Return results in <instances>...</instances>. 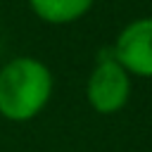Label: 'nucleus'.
<instances>
[{
    "label": "nucleus",
    "instance_id": "obj_1",
    "mask_svg": "<svg viewBox=\"0 0 152 152\" xmlns=\"http://www.w3.org/2000/svg\"><path fill=\"white\" fill-rule=\"evenodd\" d=\"M55 93V74L40 57L17 55L0 66V116L28 124L45 112Z\"/></svg>",
    "mask_w": 152,
    "mask_h": 152
},
{
    "label": "nucleus",
    "instance_id": "obj_2",
    "mask_svg": "<svg viewBox=\"0 0 152 152\" xmlns=\"http://www.w3.org/2000/svg\"><path fill=\"white\" fill-rule=\"evenodd\" d=\"M131 93H133V76L112 57V52L107 55L102 52L93 64L83 86L88 107L102 116H112L128 104Z\"/></svg>",
    "mask_w": 152,
    "mask_h": 152
},
{
    "label": "nucleus",
    "instance_id": "obj_3",
    "mask_svg": "<svg viewBox=\"0 0 152 152\" xmlns=\"http://www.w3.org/2000/svg\"><path fill=\"white\" fill-rule=\"evenodd\" d=\"M109 52L133 78H152V17L124 24Z\"/></svg>",
    "mask_w": 152,
    "mask_h": 152
},
{
    "label": "nucleus",
    "instance_id": "obj_4",
    "mask_svg": "<svg viewBox=\"0 0 152 152\" xmlns=\"http://www.w3.org/2000/svg\"><path fill=\"white\" fill-rule=\"evenodd\" d=\"M31 14L50 26H69L83 19L95 0H26Z\"/></svg>",
    "mask_w": 152,
    "mask_h": 152
}]
</instances>
